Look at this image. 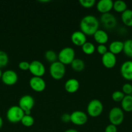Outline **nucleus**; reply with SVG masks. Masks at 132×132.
I'll use <instances>...</instances> for the list:
<instances>
[{"mask_svg":"<svg viewBox=\"0 0 132 132\" xmlns=\"http://www.w3.org/2000/svg\"><path fill=\"white\" fill-rule=\"evenodd\" d=\"M79 3L82 7L85 9H90L94 6L97 3L95 0H80Z\"/></svg>","mask_w":132,"mask_h":132,"instance_id":"c756f323","label":"nucleus"},{"mask_svg":"<svg viewBox=\"0 0 132 132\" xmlns=\"http://www.w3.org/2000/svg\"><path fill=\"white\" fill-rule=\"evenodd\" d=\"M1 80L5 85L12 86L18 82V76L15 71L12 70H7L3 72Z\"/></svg>","mask_w":132,"mask_h":132,"instance_id":"9b49d317","label":"nucleus"},{"mask_svg":"<svg viewBox=\"0 0 132 132\" xmlns=\"http://www.w3.org/2000/svg\"><path fill=\"white\" fill-rule=\"evenodd\" d=\"M80 88V82L76 79L71 78L67 80L64 85V88L69 94H75Z\"/></svg>","mask_w":132,"mask_h":132,"instance_id":"f3484780","label":"nucleus"},{"mask_svg":"<svg viewBox=\"0 0 132 132\" xmlns=\"http://www.w3.org/2000/svg\"><path fill=\"white\" fill-rule=\"evenodd\" d=\"M34 119L31 115L25 114L21 121V122L22 125L25 127H31L34 124Z\"/></svg>","mask_w":132,"mask_h":132,"instance_id":"bb28decb","label":"nucleus"},{"mask_svg":"<svg viewBox=\"0 0 132 132\" xmlns=\"http://www.w3.org/2000/svg\"><path fill=\"white\" fill-rule=\"evenodd\" d=\"M66 73L65 66L58 61L51 63L49 67V73L54 80H60L64 77Z\"/></svg>","mask_w":132,"mask_h":132,"instance_id":"20e7f679","label":"nucleus"},{"mask_svg":"<svg viewBox=\"0 0 132 132\" xmlns=\"http://www.w3.org/2000/svg\"><path fill=\"white\" fill-rule=\"evenodd\" d=\"M88 121V116L86 113L80 110L74 111L71 113V122L76 126H83Z\"/></svg>","mask_w":132,"mask_h":132,"instance_id":"1a4fd4ad","label":"nucleus"},{"mask_svg":"<svg viewBox=\"0 0 132 132\" xmlns=\"http://www.w3.org/2000/svg\"><path fill=\"white\" fill-rule=\"evenodd\" d=\"M122 92L125 95H131L132 94V86L130 83H126L122 87Z\"/></svg>","mask_w":132,"mask_h":132,"instance_id":"7c9ffc66","label":"nucleus"},{"mask_svg":"<svg viewBox=\"0 0 132 132\" xmlns=\"http://www.w3.org/2000/svg\"><path fill=\"white\" fill-rule=\"evenodd\" d=\"M29 72L34 77H42L45 73V67L40 61H32L30 63Z\"/></svg>","mask_w":132,"mask_h":132,"instance_id":"6e6552de","label":"nucleus"},{"mask_svg":"<svg viewBox=\"0 0 132 132\" xmlns=\"http://www.w3.org/2000/svg\"><path fill=\"white\" fill-rule=\"evenodd\" d=\"M40 2H43V3H46V2H49V1H40Z\"/></svg>","mask_w":132,"mask_h":132,"instance_id":"58836bf2","label":"nucleus"},{"mask_svg":"<svg viewBox=\"0 0 132 132\" xmlns=\"http://www.w3.org/2000/svg\"><path fill=\"white\" fill-rule=\"evenodd\" d=\"M113 9L116 12L122 14L128 9V6H127V4L126 3L125 1H122V0H117V1H115V2H113Z\"/></svg>","mask_w":132,"mask_h":132,"instance_id":"5701e85b","label":"nucleus"},{"mask_svg":"<svg viewBox=\"0 0 132 132\" xmlns=\"http://www.w3.org/2000/svg\"><path fill=\"white\" fill-rule=\"evenodd\" d=\"M35 101L33 97L30 95H25L19 99L18 106L27 115H31V110L34 108Z\"/></svg>","mask_w":132,"mask_h":132,"instance_id":"0eeeda50","label":"nucleus"},{"mask_svg":"<svg viewBox=\"0 0 132 132\" xmlns=\"http://www.w3.org/2000/svg\"><path fill=\"white\" fill-rule=\"evenodd\" d=\"M121 20L124 24L128 27H132V10L127 9L122 13Z\"/></svg>","mask_w":132,"mask_h":132,"instance_id":"412c9836","label":"nucleus"},{"mask_svg":"<svg viewBox=\"0 0 132 132\" xmlns=\"http://www.w3.org/2000/svg\"><path fill=\"white\" fill-rule=\"evenodd\" d=\"M104 106L102 102L98 99H93L87 106V113L91 117H98L102 113Z\"/></svg>","mask_w":132,"mask_h":132,"instance_id":"39448f33","label":"nucleus"},{"mask_svg":"<svg viewBox=\"0 0 132 132\" xmlns=\"http://www.w3.org/2000/svg\"><path fill=\"white\" fill-rule=\"evenodd\" d=\"M131 86H132V82H131Z\"/></svg>","mask_w":132,"mask_h":132,"instance_id":"ea45409f","label":"nucleus"},{"mask_svg":"<svg viewBox=\"0 0 132 132\" xmlns=\"http://www.w3.org/2000/svg\"><path fill=\"white\" fill-rule=\"evenodd\" d=\"M29 86L36 92H42L46 88V82L42 77H32L29 80Z\"/></svg>","mask_w":132,"mask_h":132,"instance_id":"9d476101","label":"nucleus"},{"mask_svg":"<svg viewBox=\"0 0 132 132\" xmlns=\"http://www.w3.org/2000/svg\"><path fill=\"white\" fill-rule=\"evenodd\" d=\"M97 52L102 56L108 52V48L106 46V45H98V46H97Z\"/></svg>","mask_w":132,"mask_h":132,"instance_id":"2f4dec72","label":"nucleus"},{"mask_svg":"<svg viewBox=\"0 0 132 132\" xmlns=\"http://www.w3.org/2000/svg\"><path fill=\"white\" fill-rule=\"evenodd\" d=\"M2 74H3V72L1 71V69L0 68V79H1V77H2Z\"/></svg>","mask_w":132,"mask_h":132,"instance_id":"4c0bfd02","label":"nucleus"},{"mask_svg":"<svg viewBox=\"0 0 132 132\" xmlns=\"http://www.w3.org/2000/svg\"><path fill=\"white\" fill-rule=\"evenodd\" d=\"M102 63L105 68L111 69L115 67L116 64V57L112 53L107 52L102 56Z\"/></svg>","mask_w":132,"mask_h":132,"instance_id":"4468645a","label":"nucleus"},{"mask_svg":"<svg viewBox=\"0 0 132 132\" xmlns=\"http://www.w3.org/2000/svg\"><path fill=\"white\" fill-rule=\"evenodd\" d=\"M104 132H118L117 127L115 125L110 124L106 126Z\"/></svg>","mask_w":132,"mask_h":132,"instance_id":"f704fd0d","label":"nucleus"},{"mask_svg":"<svg viewBox=\"0 0 132 132\" xmlns=\"http://www.w3.org/2000/svg\"><path fill=\"white\" fill-rule=\"evenodd\" d=\"M93 38L98 45H106L109 40V36L106 31L98 29L93 35Z\"/></svg>","mask_w":132,"mask_h":132,"instance_id":"a211bd4d","label":"nucleus"},{"mask_svg":"<svg viewBox=\"0 0 132 132\" xmlns=\"http://www.w3.org/2000/svg\"><path fill=\"white\" fill-rule=\"evenodd\" d=\"M99 28V21L95 16L87 15L81 19L80 29L86 36H93Z\"/></svg>","mask_w":132,"mask_h":132,"instance_id":"f257e3e1","label":"nucleus"},{"mask_svg":"<svg viewBox=\"0 0 132 132\" xmlns=\"http://www.w3.org/2000/svg\"><path fill=\"white\" fill-rule=\"evenodd\" d=\"M120 74L124 79L132 81V61H126L120 68Z\"/></svg>","mask_w":132,"mask_h":132,"instance_id":"ddd939ff","label":"nucleus"},{"mask_svg":"<svg viewBox=\"0 0 132 132\" xmlns=\"http://www.w3.org/2000/svg\"><path fill=\"white\" fill-rule=\"evenodd\" d=\"M123 52L127 57L132 58V39H127L124 42Z\"/></svg>","mask_w":132,"mask_h":132,"instance_id":"393cba45","label":"nucleus"},{"mask_svg":"<svg viewBox=\"0 0 132 132\" xmlns=\"http://www.w3.org/2000/svg\"><path fill=\"white\" fill-rule=\"evenodd\" d=\"M71 40L75 46H82L87 42V36L80 30L75 31L71 34Z\"/></svg>","mask_w":132,"mask_h":132,"instance_id":"dca6fc26","label":"nucleus"},{"mask_svg":"<svg viewBox=\"0 0 132 132\" xmlns=\"http://www.w3.org/2000/svg\"><path fill=\"white\" fill-rule=\"evenodd\" d=\"M3 125V119L1 118V117L0 116V129L2 128Z\"/></svg>","mask_w":132,"mask_h":132,"instance_id":"e433bc0d","label":"nucleus"},{"mask_svg":"<svg viewBox=\"0 0 132 132\" xmlns=\"http://www.w3.org/2000/svg\"><path fill=\"white\" fill-rule=\"evenodd\" d=\"M75 51L72 48L66 46L62 48L58 54V60L63 64L68 65L75 59Z\"/></svg>","mask_w":132,"mask_h":132,"instance_id":"f03ea898","label":"nucleus"},{"mask_svg":"<svg viewBox=\"0 0 132 132\" xmlns=\"http://www.w3.org/2000/svg\"><path fill=\"white\" fill-rule=\"evenodd\" d=\"M64 132H78L75 129H68V130H65Z\"/></svg>","mask_w":132,"mask_h":132,"instance_id":"c9c22d12","label":"nucleus"},{"mask_svg":"<svg viewBox=\"0 0 132 132\" xmlns=\"http://www.w3.org/2000/svg\"><path fill=\"white\" fill-rule=\"evenodd\" d=\"M100 21L104 27L106 29H112L116 26L117 21L113 14L111 13L102 14L100 17Z\"/></svg>","mask_w":132,"mask_h":132,"instance_id":"f8f14e48","label":"nucleus"},{"mask_svg":"<svg viewBox=\"0 0 132 132\" xmlns=\"http://www.w3.org/2000/svg\"><path fill=\"white\" fill-rule=\"evenodd\" d=\"M124 119V111L121 108L115 106L111 108L109 113V120L111 125L117 126L121 125Z\"/></svg>","mask_w":132,"mask_h":132,"instance_id":"423d86ee","label":"nucleus"},{"mask_svg":"<svg viewBox=\"0 0 132 132\" xmlns=\"http://www.w3.org/2000/svg\"><path fill=\"white\" fill-rule=\"evenodd\" d=\"M81 47L83 52L87 55L93 54L96 50V48L94 44L92 43L91 42H89V41H87Z\"/></svg>","mask_w":132,"mask_h":132,"instance_id":"b1692460","label":"nucleus"},{"mask_svg":"<svg viewBox=\"0 0 132 132\" xmlns=\"http://www.w3.org/2000/svg\"><path fill=\"white\" fill-rule=\"evenodd\" d=\"M9 61L7 54L3 50H0V68L6 67Z\"/></svg>","mask_w":132,"mask_h":132,"instance_id":"cd10ccee","label":"nucleus"},{"mask_svg":"<svg viewBox=\"0 0 132 132\" xmlns=\"http://www.w3.org/2000/svg\"><path fill=\"white\" fill-rule=\"evenodd\" d=\"M124 97H125V95H124V93L122 91H119V90L115 91L111 95L112 100L115 102H116V103H119V102L121 103Z\"/></svg>","mask_w":132,"mask_h":132,"instance_id":"c85d7f7f","label":"nucleus"},{"mask_svg":"<svg viewBox=\"0 0 132 132\" xmlns=\"http://www.w3.org/2000/svg\"><path fill=\"white\" fill-rule=\"evenodd\" d=\"M121 108L124 112H132V95H125L121 101Z\"/></svg>","mask_w":132,"mask_h":132,"instance_id":"aec40b11","label":"nucleus"},{"mask_svg":"<svg viewBox=\"0 0 132 132\" xmlns=\"http://www.w3.org/2000/svg\"><path fill=\"white\" fill-rule=\"evenodd\" d=\"M25 112L19 106H12L6 112V119L11 123H18L21 122L25 116Z\"/></svg>","mask_w":132,"mask_h":132,"instance_id":"7ed1b4c3","label":"nucleus"},{"mask_svg":"<svg viewBox=\"0 0 132 132\" xmlns=\"http://www.w3.org/2000/svg\"><path fill=\"white\" fill-rule=\"evenodd\" d=\"M60 119L64 123H68V122H71V114H69L67 113H63L61 116Z\"/></svg>","mask_w":132,"mask_h":132,"instance_id":"72a5a7b5","label":"nucleus"},{"mask_svg":"<svg viewBox=\"0 0 132 132\" xmlns=\"http://www.w3.org/2000/svg\"><path fill=\"white\" fill-rule=\"evenodd\" d=\"M96 7L102 14L109 13L113 7V1L111 0H100L97 3Z\"/></svg>","mask_w":132,"mask_h":132,"instance_id":"2eb2a0df","label":"nucleus"},{"mask_svg":"<svg viewBox=\"0 0 132 132\" xmlns=\"http://www.w3.org/2000/svg\"><path fill=\"white\" fill-rule=\"evenodd\" d=\"M71 68L74 71L80 72L84 70L85 68V63L80 59H75L71 64Z\"/></svg>","mask_w":132,"mask_h":132,"instance_id":"4be33fe9","label":"nucleus"},{"mask_svg":"<svg viewBox=\"0 0 132 132\" xmlns=\"http://www.w3.org/2000/svg\"><path fill=\"white\" fill-rule=\"evenodd\" d=\"M30 63L28 61H21L18 64V67L23 71H27L29 70Z\"/></svg>","mask_w":132,"mask_h":132,"instance_id":"473e14b6","label":"nucleus"},{"mask_svg":"<svg viewBox=\"0 0 132 132\" xmlns=\"http://www.w3.org/2000/svg\"><path fill=\"white\" fill-rule=\"evenodd\" d=\"M124 48V43L121 41H112L109 45V52L112 53L114 55H117L123 52Z\"/></svg>","mask_w":132,"mask_h":132,"instance_id":"6ab92c4d","label":"nucleus"},{"mask_svg":"<svg viewBox=\"0 0 132 132\" xmlns=\"http://www.w3.org/2000/svg\"><path fill=\"white\" fill-rule=\"evenodd\" d=\"M44 56H45V59H46L47 61L50 63V64L57 61L58 60V54L54 50H49L46 51Z\"/></svg>","mask_w":132,"mask_h":132,"instance_id":"a878e982","label":"nucleus"}]
</instances>
